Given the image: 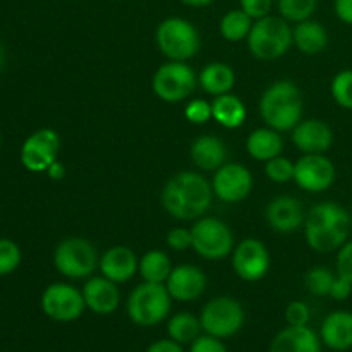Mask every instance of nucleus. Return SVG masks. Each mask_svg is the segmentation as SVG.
<instances>
[{
	"label": "nucleus",
	"mask_w": 352,
	"mask_h": 352,
	"mask_svg": "<svg viewBox=\"0 0 352 352\" xmlns=\"http://www.w3.org/2000/svg\"><path fill=\"white\" fill-rule=\"evenodd\" d=\"M244 309L237 299L230 296H219L213 298L203 306L199 322L203 332L217 339H229L239 333L244 327Z\"/></svg>",
	"instance_id": "obj_7"
},
{
	"label": "nucleus",
	"mask_w": 352,
	"mask_h": 352,
	"mask_svg": "<svg viewBox=\"0 0 352 352\" xmlns=\"http://www.w3.org/2000/svg\"><path fill=\"white\" fill-rule=\"evenodd\" d=\"M199 85L208 95L220 96L229 93L236 82V72L229 64L223 62H212L201 71L198 78Z\"/></svg>",
	"instance_id": "obj_26"
},
{
	"label": "nucleus",
	"mask_w": 352,
	"mask_h": 352,
	"mask_svg": "<svg viewBox=\"0 0 352 352\" xmlns=\"http://www.w3.org/2000/svg\"><path fill=\"white\" fill-rule=\"evenodd\" d=\"M246 150L254 160L268 162L282 153L284 140L278 134V131L272 129V127H261V129H254L248 136Z\"/></svg>",
	"instance_id": "obj_24"
},
{
	"label": "nucleus",
	"mask_w": 352,
	"mask_h": 352,
	"mask_svg": "<svg viewBox=\"0 0 352 352\" xmlns=\"http://www.w3.org/2000/svg\"><path fill=\"white\" fill-rule=\"evenodd\" d=\"M309 318H311V311H309L306 302L292 301L291 305L285 308V320H287L289 325L305 327L309 323Z\"/></svg>",
	"instance_id": "obj_37"
},
{
	"label": "nucleus",
	"mask_w": 352,
	"mask_h": 352,
	"mask_svg": "<svg viewBox=\"0 0 352 352\" xmlns=\"http://www.w3.org/2000/svg\"><path fill=\"white\" fill-rule=\"evenodd\" d=\"M332 96L337 105L346 110H352V69L340 71L332 79Z\"/></svg>",
	"instance_id": "obj_33"
},
{
	"label": "nucleus",
	"mask_w": 352,
	"mask_h": 352,
	"mask_svg": "<svg viewBox=\"0 0 352 352\" xmlns=\"http://www.w3.org/2000/svg\"><path fill=\"white\" fill-rule=\"evenodd\" d=\"M333 280H336V275L325 267H313L305 275V285L308 292L313 296H320V298L330 296Z\"/></svg>",
	"instance_id": "obj_32"
},
{
	"label": "nucleus",
	"mask_w": 352,
	"mask_h": 352,
	"mask_svg": "<svg viewBox=\"0 0 352 352\" xmlns=\"http://www.w3.org/2000/svg\"><path fill=\"white\" fill-rule=\"evenodd\" d=\"M292 143L305 155H323L333 143V133L323 120H302L292 129Z\"/></svg>",
	"instance_id": "obj_18"
},
{
	"label": "nucleus",
	"mask_w": 352,
	"mask_h": 352,
	"mask_svg": "<svg viewBox=\"0 0 352 352\" xmlns=\"http://www.w3.org/2000/svg\"><path fill=\"white\" fill-rule=\"evenodd\" d=\"M167 244L168 248L175 251L189 250V248H192L191 230L184 229V227H175L167 234Z\"/></svg>",
	"instance_id": "obj_39"
},
{
	"label": "nucleus",
	"mask_w": 352,
	"mask_h": 352,
	"mask_svg": "<svg viewBox=\"0 0 352 352\" xmlns=\"http://www.w3.org/2000/svg\"><path fill=\"white\" fill-rule=\"evenodd\" d=\"M41 309L50 320L58 323L76 322L86 309L82 291L74 285L57 282L48 285L41 294Z\"/></svg>",
	"instance_id": "obj_11"
},
{
	"label": "nucleus",
	"mask_w": 352,
	"mask_h": 352,
	"mask_svg": "<svg viewBox=\"0 0 352 352\" xmlns=\"http://www.w3.org/2000/svg\"><path fill=\"white\" fill-rule=\"evenodd\" d=\"M157 45L170 60L186 62L199 50V33L189 21L182 17H168L157 28Z\"/></svg>",
	"instance_id": "obj_6"
},
{
	"label": "nucleus",
	"mask_w": 352,
	"mask_h": 352,
	"mask_svg": "<svg viewBox=\"0 0 352 352\" xmlns=\"http://www.w3.org/2000/svg\"><path fill=\"white\" fill-rule=\"evenodd\" d=\"M333 9H336L337 17H339L342 23L352 26V0H336Z\"/></svg>",
	"instance_id": "obj_44"
},
{
	"label": "nucleus",
	"mask_w": 352,
	"mask_h": 352,
	"mask_svg": "<svg viewBox=\"0 0 352 352\" xmlns=\"http://www.w3.org/2000/svg\"><path fill=\"white\" fill-rule=\"evenodd\" d=\"M337 275L352 282V241H347L337 254Z\"/></svg>",
	"instance_id": "obj_38"
},
{
	"label": "nucleus",
	"mask_w": 352,
	"mask_h": 352,
	"mask_svg": "<svg viewBox=\"0 0 352 352\" xmlns=\"http://www.w3.org/2000/svg\"><path fill=\"white\" fill-rule=\"evenodd\" d=\"M251 28H253V17L248 16L243 9L229 10L220 21V33L227 41H243L248 38Z\"/></svg>",
	"instance_id": "obj_30"
},
{
	"label": "nucleus",
	"mask_w": 352,
	"mask_h": 352,
	"mask_svg": "<svg viewBox=\"0 0 352 352\" xmlns=\"http://www.w3.org/2000/svg\"><path fill=\"white\" fill-rule=\"evenodd\" d=\"M270 352H322V339L308 325H289L274 337Z\"/></svg>",
	"instance_id": "obj_21"
},
{
	"label": "nucleus",
	"mask_w": 352,
	"mask_h": 352,
	"mask_svg": "<svg viewBox=\"0 0 352 352\" xmlns=\"http://www.w3.org/2000/svg\"><path fill=\"white\" fill-rule=\"evenodd\" d=\"M250 52L260 60H275L287 54L292 45V30L284 17L265 16L253 23L248 34Z\"/></svg>",
	"instance_id": "obj_4"
},
{
	"label": "nucleus",
	"mask_w": 352,
	"mask_h": 352,
	"mask_svg": "<svg viewBox=\"0 0 352 352\" xmlns=\"http://www.w3.org/2000/svg\"><path fill=\"white\" fill-rule=\"evenodd\" d=\"M352 215L336 201L315 205L305 220V234L309 248L318 253L339 251L349 239Z\"/></svg>",
	"instance_id": "obj_2"
},
{
	"label": "nucleus",
	"mask_w": 352,
	"mask_h": 352,
	"mask_svg": "<svg viewBox=\"0 0 352 352\" xmlns=\"http://www.w3.org/2000/svg\"><path fill=\"white\" fill-rule=\"evenodd\" d=\"M191 160L201 170H219L227 160V148L222 140L215 136H199L191 144Z\"/></svg>",
	"instance_id": "obj_23"
},
{
	"label": "nucleus",
	"mask_w": 352,
	"mask_h": 352,
	"mask_svg": "<svg viewBox=\"0 0 352 352\" xmlns=\"http://www.w3.org/2000/svg\"><path fill=\"white\" fill-rule=\"evenodd\" d=\"M3 62H6V52H3L2 43H0V71H2L3 67Z\"/></svg>",
	"instance_id": "obj_47"
},
{
	"label": "nucleus",
	"mask_w": 352,
	"mask_h": 352,
	"mask_svg": "<svg viewBox=\"0 0 352 352\" xmlns=\"http://www.w3.org/2000/svg\"><path fill=\"white\" fill-rule=\"evenodd\" d=\"M21 250L14 241L0 239V277L9 275L19 267Z\"/></svg>",
	"instance_id": "obj_35"
},
{
	"label": "nucleus",
	"mask_w": 352,
	"mask_h": 352,
	"mask_svg": "<svg viewBox=\"0 0 352 352\" xmlns=\"http://www.w3.org/2000/svg\"><path fill=\"white\" fill-rule=\"evenodd\" d=\"M172 296L167 285L143 282L131 292L127 299V316L138 327H155L164 322L170 313Z\"/></svg>",
	"instance_id": "obj_5"
},
{
	"label": "nucleus",
	"mask_w": 352,
	"mask_h": 352,
	"mask_svg": "<svg viewBox=\"0 0 352 352\" xmlns=\"http://www.w3.org/2000/svg\"><path fill=\"white\" fill-rule=\"evenodd\" d=\"M260 113L268 127L284 133L301 122L302 95L292 81H277L268 86L260 100Z\"/></svg>",
	"instance_id": "obj_3"
},
{
	"label": "nucleus",
	"mask_w": 352,
	"mask_h": 352,
	"mask_svg": "<svg viewBox=\"0 0 352 352\" xmlns=\"http://www.w3.org/2000/svg\"><path fill=\"white\" fill-rule=\"evenodd\" d=\"M318 0H278L280 16L287 23H302L316 10Z\"/></svg>",
	"instance_id": "obj_31"
},
{
	"label": "nucleus",
	"mask_w": 352,
	"mask_h": 352,
	"mask_svg": "<svg viewBox=\"0 0 352 352\" xmlns=\"http://www.w3.org/2000/svg\"><path fill=\"white\" fill-rule=\"evenodd\" d=\"M212 113L213 119L227 129H237L246 120V107L241 102V98L230 93L215 96L212 102Z\"/></svg>",
	"instance_id": "obj_27"
},
{
	"label": "nucleus",
	"mask_w": 352,
	"mask_h": 352,
	"mask_svg": "<svg viewBox=\"0 0 352 352\" xmlns=\"http://www.w3.org/2000/svg\"><path fill=\"white\" fill-rule=\"evenodd\" d=\"M213 199V188L203 175L184 170L175 174L162 191L165 212L177 220L191 222L201 219Z\"/></svg>",
	"instance_id": "obj_1"
},
{
	"label": "nucleus",
	"mask_w": 352,
	"mask_h": 352,
	"mask_svg": "<svg viewBox=\"0 0 352 352\" xmlns=\"http://www.w3.org/2000/svg\"><path fill=\"white\" fill-rule=\"evenodd\" d=\"M186 119L192 124H206L213 117L212 113V103H208L206 100L196 98L192 102L188 103L186 107Z\"/></svg>",
	"instance_id": "obj_36"
},
{
	"label": "nucleus",
	"mask_w": 352,
	"mask_h": 352,
	"mask_svg": "<svg viewBox=\"0 0 352 352\" xmlns=\"http://www.w3.org/2000/svg\"><path fill=\"white\" fill-rule=\"evenodd\" d=\"M167 291L179 302H191L201 298L206 291V277L195 265H179L168 275Z\"/></svg>",
	"instance_id": "obj_16"
},
{
	"label": "nucleus",
	"mask_w": 352,
	"mask_h": 352,
	"mask_svg": "<svg viewBox=\"0 0 352 352\" xmlns=\"http://www.w3.org/2000/svg\"><path fill=\"white\" fill-rule=\"evenodd\" d=\"M351 294H352V282L346 280V278L337 275L336 280H333L332 284V289H330V298L336 299V301H346Z\"/></svg>",
	"instance_id": "obj_42"
},
{
	"label": "nucleus",
	"mask_w": 352,
	"mask_h": 352,
	"mask_svg": "<svg viewBox=\"0 0 352 352\" xmlns=\"http://www.w3.org/2000/svg\"><path fill=\"white\" fill-rule=\"evenodd\" d=\"M60 150V138L54 129L34 131L21 148V162L30 172H47L57 160Z\"/></svg>",
	"instance_id": "obj_13"
},
{
	"label": "nucleus",
	"mask_w": 352,
	"mask_h": 352,
	"mask_svg": "<svg viewBox=\"0 0 352 352\" xmlns=\"http://www.w3.org/2000/svg\"><path fill=\"white\" fill-rule=\"evenodd\" d=\"M241 9L251 16L253 19H260L270 14L272 6H274V0H239Z\"/></svg>",
	"instance_id": "obj_40"
},
{
	"label": "nucleus",
	"mask_w": 352,
	"mask_h": 352,
	"mask_svg": "<svg viewBox=\"0 0 352 352\" xmlns=\"http://www.w3.org/2000/svg\"><path fill=\"white\" fill-rule=\"evenodd\" d=\"M182 3L189 7H206L213 2V0H181Z\"/></svg>",
	"instance_id": "obj_46"
},
{
	"label": "nucleus",
	"mask_w": 352,
	"mask_h": 352,
	"mask_svg": "<svg viewBox=\"0 0 352 352\" xmlns=\"http://www.w3.org/2000/svg\"><path fill=\"white\" fill-rule=\"evenodd\" d=\"M146 352H184V349H182L181 344H177L175 340L162 339L151 344L146 349Z\"/></svg>",
	"instance_id": "obj_43"
},
{
	"label": "nucleus",
	"mask_w": 352,
	"mask_h": 352,
	"mask_svg": "<svg viewBox=\"0 0 352 352\" xmlns=\"http://www.w3.org/2000/svg\"><path fill=\"white\" fill-rule=\"evenodd\" d=\"M138 272H140L144 282L164 284V282H167L168 275H170L172 272L170 258H168L164 251H148V253H144L143 258L140 260Z\"/></svg>",
	"instance_id": "obj_28"
},
{
	"label": "nucleus",
	"mask_w": 352,
	"mask_h": 352,
	"mask_svg": "<svg viewBox=\"0 0 352 352\" xmlns=\"http://www.w3.org/2000/svg\"><path fill=\"white\" fill-rule=\"evenodd\" d=\"M201 322L191 313H177L172 316L167 323L168 339L175 340L181 346L189 344L191 346L199 336H201Z\"/></svg>",
	"instance_id": "obj_29"
},
{
	"label": "nucleus",
	"mask_w": 352,
	"mask_h": 352,
	"mask_svg": "<svg viewBox=\"0 0 352 352\" xmlns=\"http://www.w3.org/2000/svg\"><path fill=\"white\" fill-rule=\"evenodd\" d=\"M138 267H140V261H138L136 254H134L133 250L126 246L110 248L100 258L102 275L109 278V280L116 282V284L131 280L136 275Z\"/></svg>",
	"instance_id": "obj_20"
},
{
	"label": "nucleus",
	"mask_w": 352,
	"mask_h": 352,
	"mask_svg": "<svg viewBox=\"0 0 352 352\" xmlns=\"http://www.w3.org/2000/svg\"><path fill=\"white\" fill-rule=\"evenodd\" d=\"M192 250L210 261L223 260L232 253L234 236L226 222L215 217H201L191 229Z\"/></svg>",
	"instance_id": "obj_9"
},
{
	"label": "nucleus",
	"mask_w": 352,
	"mask_h": 352,
	"mask_svg": "<svg viewBox=\"0 0 352 352\" xmlns=\"http://www.w3.org/2000/svg\"><path fill=\"white\" fill-rule=\"evenodd\" d=\"M267 222L275 232L292 234L305 226V210L302 205L292 196H278L272 199L267 206Z\"/></svg>",
	"instance_id": "obj_17"
},
{
	"label": "nucleus",
	"mask_w": 352,
	"mask_h": 352,
	"mask_svg": "<svg viewBox=\"0 0 352 352\" xmlns=\"http://www.w3.org/2000/svg\"><path fill=\"white\" fill-rule=\"evenodd\" d=\"M270 253L261 241L244 239L234 248L232 268L237 277L246 282H258L270 270Z\"/></svg>",
	"instance_id": "obj_12"
},
{
	"label": "nucleus",
	"mask_w": 352,
	"mask_h": 352,
	"mask_svg": "<svg viewBox=\"0 0 352 352\" xmlns=\"http://www.w3.org/2000/svg\"><path fill=\"white\" fill-rule=\"evenodd\" d=\"M320 339L332 351L344 352L352 349V313L346 309L330 313L322 323Z\"/></svg>",
	"instance_id": "obj_22"
},
{
	"label": "nucleus",
	"mask_w": 352,
	"mask_h": 352,
	"mask_svg": "<svg viewBox=\"0 0 352 352\" xmlns=\"http://www.w3.org/2000/svg\"><path fill=\"white\" fill-rule=\"evenodd\" d=\"M54 265L60 275L78 280L89 277L100 265V260L95 246L88 239L69 237L55 248Z\"/></svg>",
	"instance_id": "obj_8"
},
{
	"label": "nucleus",
	"mask_w": 352,
	"mask_h": 352,
	"mask_svg": "<svg viewBox=\"0 0 352 352\" xmlns=\"http://www.w3.org/2000/svg\"><path fill=\"white\" fill-rule=\"evenodd\" d=\"M196 82L198 78L186 62L170 60L157 69L151 86L158 98L167 103H175L188 98L195 91Z\"/></svg>",
	"instance_id": "obj_10"
},
{
	"label": "nucleus",
	"mask_w": 352,
	"mask_h": 352,
	"mask_svg": "<svg viewBox=\"0 0 352 352\" xmlns=\"http://www.w3.org/2000/svg\"><path fill=\"white\" fill-rule=\"evenodd\" d=\"M86 308L100 316L112 315L120 305V292L116 282L107 277H93L82 287Z\"/></svg>",
	"instance_id": "obj_19"
},
{
	"label": "nucleus",
	"mask_w": 352,
	"mask_h": 352,
	"mask_svg": "<svg viewBox=\"0 0 352 352\" xmlns=\"http://www.w3.org/2000/svg\"><path fill=\"white\" fill-rule=\"evenodd\" d=\"M189 352H229L227 347L223 346L222 339H217V337L208 336H199L195 342L191 344V349Z\"/></svg>",
	"instance_id": "obj_41"
},
{
	"label": "nucleus",
	"mask_w": 352,
	"mask_h": 352,
	"mask_svg": "<svg viewBox=\"0 0 352 352\" xmlns=\"http://www.w3.org/2000/svg\"><path fill=\"white\" fill-rule=\"evenodd\" d=\"M47 174H48V177L54 179V181H60V179H64V175H65L64 164H60V162L55 160L54 164H52L50 167H48Z\"/></svg>",
	"instance_id": "obj_45"
},
{
	"label": "nucleus",
	"mask_w": 352,
	"mask_h": 352,
	"mask_svg": "<svg viewBox=\"0 0 352 352\" xmlns=\"http://www.w3.org/2000/svg\"><path fill=\"white\" fill-rule=\"evenodd\" d=\"M294 181L308 192H323L336 181V165L325 155H305L294 164Z\"/></svg>",
	"instance_id": "obj_14"
},
{
	"label": "nucleus",
	"mask_w": 352,
	"mask_h": 352,
	"mask_svg": "<svg viewBox=\"0 0 352 352\" xmlns=\"http://www.w3.org/2000/svg\"><path fill=\"white\" fill-rule=\"evenodd\" d=\"M265 172H267V175L270 181L278 182V184L294 181V164H292L289 158L280 157V155L267 162Z\"/></svg>",
	"instance_id": "obj_34"
},
{
	"label": "nucleus",
	"mask_w": 352,
	"mask_h": 352,
	"mask_svg": "<svg viewBox=\"0 0 352 352\" xmlns=\"http://www.w3.org/2000/svg\"><path fill=\"white\" fill-rule=\"evenodd\" d=\"M213 195L223 203H239L253 189V175L241 164H223L213 175Z\"/></svg>",
	"instance_id": "obj_15"
},
{
	"label": "nucleus",
	"mask_w": 352,
	"mask_h": 352,
	"mask_svg": "<svg viewBox=\"0 0 352 352\" xmlns=\"http://www.w3.org/2000/svg\"><path fill=\"white\" fill-rule=\"evenodd\" d=\"M292 43L306 55H316L329 45V33L318 21L306 19L292 30Z\"/></svg>",
	"instance_id": "obj_25"
}]
</instances>
